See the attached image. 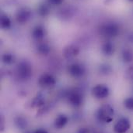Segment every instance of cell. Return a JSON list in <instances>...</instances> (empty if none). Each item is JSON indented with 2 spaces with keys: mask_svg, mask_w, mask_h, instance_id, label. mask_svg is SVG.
I'll use <instances>...</instances> for the list:
<instances>
[{
  "mask_svg": "<svg viewBox=\"0 0 133 133\" xmlns=\"http://www.w3.org/2000/svg\"><path fill=\"white\" fill-rule=\"evenodd\" d=\"M33 74V69L31 64L27 61H20L16 68V76L20 81H27Z\"/></svg>",
  "mask_w": 133,
  "mask_h": 133,
  "instance_id": "1",
  "label": "cell"
},
{
  "mask_svg": "<svg viewBox=\"0 0 133 133\" xmlns=\"http://www.w3.org/2000/svg\"><path fill=\"white\" fill-rule=\"evenodd\" d=\"M114 115V108L110 104H103L100 106L97 110V118L99 121L103 122V123H110L113 121Z\"/></svg>",
  "mask_w": 133,
  "mask_h": 133,
  "instance_id": "2",
  "label": "cell"
},
{
  "mask_svg": "<svg viewBox=\"0 0 133 133\" xmlns=\"http://www.w3.org/2000/svg\"><path fill=\"white\" fill-rule=\"evenodd\" d=\"M119 27L117 24L113 23H107L103 24L99 28V33L106 38H112L118 35Z\"/></svg>",
  "mask_w": 133,
  "mask_h": 133,
  "instance_id": "3",
  "label": "cell"
},
{
  "mask_svg": "<svg viewBox=\"0 0 133 133\" xmlns=\"http://www.w3.org/2000/svg\"><path fill=\"white\" fill-rule=\"evenodd\" d=\"M68 102L73 107H79L83 102V96L82 93L77 90H72L68 92L66 95Z\"/></svg>",
  "mask_w": 133,
  "mask_h": 133,
  "instance_id": "4",
  "label": "cell"
},
{
  "mask_svg": "<svg viewBox=\"0 0 133 133\" xmlns=\"http://www.w3.org/2000/svg\"><path fill=\"white\" fill-rule=\"evenodd\" d=\"M55 84H56L55 77L49 73H44L38 78V84L40 87L43 88H52L55 85Z\"/></svg>",
  "mask_w": 133,
  "mask_h": 133,
  "instance_id": "5",
  "label": "cell"
},
{
  "mask_svg": "<svg viewBox=\"0 0 133 133\" xmlns=\"http://www.w3.org/2000/svg\"><path fill=\"white\" fill-rule=\"evenodd\" d=\"M110 90L104 84H97L92 89V95L97 99H104L108 97Z\"/></svg>",
  "mask_w": 133,
  "mask_h": 133,
  "instance_id": "6",
  "label": "cell"
},
{
  "mask_svg": "<svg viewBox=\"0 0 133 133\" xmlns=\"http://www.w3.org/2000/svg\"><path fill=\"white\" fill-rule=\"evenodd\" d=\"M68 72L72 77L80 78L84 75L86 70L83 64L79 63H73L68 66Z\"/></svg>",
  "mask_w": 133,
  "mask_h": 133,
  "instance_id": "7",
  "label": "cell"
},
{
  "mask_svg": "<svg viewBox=\"0 0 133 133\" xmlns=\"http://www.w3.org/2000/svg\"><path fill=\"white\" fill-rule=\"evenodd\" d=\"M131 124L128 118H122L117 121L114 125V133H127L130 129Z\"/></svg>",
  "mask_w": 133,
  "mask_h": 133,
  "instance_id": "8",
  "label": "cell"
},
{
  "mask_svg": "<svg viewBox=\"0 0 133 133\" xmlns=\"http://www.w3.org/2000/svg\"><path fill=\"white\" fill-rule=\"evenodd\" d=\"M79 54V48L73 44H70L65 46L62 51V55L64 58L66 60H72L75 58L76 57L78 56Z\"/></svg>",
  "mask_w": 133,
  "mask_h": 133,
  "instance_id": "9",
  "label": "cell"
},
{
  "mask_svg": "<svg viewBox=\"0 0 133 133\" xmlns=\"http://www.w3.org/2000/svg\"><path fill=\"white\" fill-rule=\"evenodd\" d=\"M31 11L28 7H23L20 9L16 15V18L18 23H25L28 21L31 18Z\"/></svg>",
  "mask_w": 133,
  "mask_h": 133,
  "instance_id": "10",
  "label": "cell"
},
{
  "mask_svg": "<svg viewBox=\"0 0 133 133\" xmlns=\"http://www.w3.org/2000/svg\"><path fill=\"white\" fill-rule=\"evenodd\" d=\"M30 108H41V107L44 106L45 99L44 95L41 93L37 94V95L33 98V99L31 100L30 101Z\"/></svg>",
  "mask_w": 133,
  "mask_h": 133,
  "instance_id": "11",
  "label": "cell"
},
{
  "mask_svg": "<svg viewBox=\"0 0 133 133\" xmlns=\"http://www.w3.org/2000/svg\"><path fill=\"white\" fill-rule=\"evenodd\" d=\"M68 122V118L66 115L60 114L59 115L54 121V126L57 129H63Z\"/></svg>",
  "mask_w": 133,
  "mask_h": 133,
  "instance_id": "12",
  "label": "cell"
},
{
  "mask_svg": "<svg viewBox=\"0 0 133 133\" xmlns=\"http://www.w3.org/2000/svg\"><path fill=\"white\" fill-rule=\"evenodd\" d=\"M102 53L106 56H111L114 53V46L110 41L104 42L101 46Z\"/></svg>",
  "mask_w": 133,
  "mask_h": 133,
  "instance_id": "13",
  "label": "cell"
},
{
  "mask_svg": "<svg viewBox=\"0 0 133 133\" xmlns=\"http://www.w3.org/2000/svg\"><path fill=\"white\" fill-rule=\"evenodd\" d=\"M37 51L40 55H48L51 51V46L47 43H40L37 46Z\"/></svg>",
  "mask_w": 133,
  "mask_h": 133,
  "instance_id": "14",
  "label": "cell"
},
{
  "mask_svg": "<svg viewBox=\"0 0 133 133\" xmlns=\"http://www.w3.org/2000/svg\"><path fill=\"white\" fill-rule=\"evenodd\" d=\"M45 34H46L45 30L41 26L35 27L33 29V33H32L33 37L37 40H41L45 36Z\"/></svg>",
  "mask_w": 133,
  "mask_h": 133,
  "instance_id": "15",
  "label": "cell"
},
{
  "mask_svg": "<svg viewBox=\"0 0 133 133\" xmlns=\"http://www.w3.org/2000/svg\"><path fill=\"white\" fill-rule=\"evenodd\" d=\"M122 59L125 63H131L133 61V51L130 49H124L122 52Z\"/></svg>",
  "mask_w": 133,
  "mask_h": 133,
  "instance_id": "16",
  "label": "cell"
},
{
  "mask_svg": "<svg viewBox=\"0 0 133 133\" xmlns=\"http://www.w3.org/2000/svg\"><path fill=\"white\" fill-rule=\"evenodd\" d=\"M14 123L16 126L20 129H24L27 126V120L23 116H16L14 118Z\"/></svg>",
  "mask_w": 133,
  "mask_h": 133,
  "instance_id": "17",
  "label": "cell"
},
{
  "mask_svg": "<svg viewBox=\"0 0 133 133\" xmlns=\"http://www.w3.org/2000/svg\"><path fill=\"white\" fill-rule=\"evenodd\" d=\"M2 61L5 64H12L15 61V56L9 53H5L2 56Z\"/></svg>",
  "mask_w": 133,
  "mask_h": 133,
  "instance_id": "18",
  "label": "cell"
},
{
  "mask_svg": "<svg viewBox=\"0 0 133 133\" xmlns=\"http://www.w3.org/2000/svg\"><path fill=\"white\" fill-rule=\"evenodd\" d=\"M11 26V21L9 19V18L5 15V14H2L1 16V26L3 29H8Z\"/></svg>",
  "mask_w": 133,
  "mask_h": 133,
  "instance_id": "19",
  "label": "cell"
},
{
  "mask_svg": "<svg viewBox=\"0 0 133 133\" xmlns=\"http://www.w3.org/2000/svg\"><path fill=\"white\" fill-rule=\"evenodd\" d=\"M99 69H100V74H103V75H107V74H111V71H112L111 66H110V65H108V64H101L100 67H99Z\"/></svg>",
  "mask_w": 133,
  "mask_h": 133,
  "instance_id": "20",
  "label": "cell"
},
{
  "mask_svg": "<svg viewBox=\"0 0 133 133\" xmlns=\"http://www.w3.org/2000/svg\"><path fill=\"white\" fill-rule=\"evenodd\" d=\"M125 77L127 80L133 81V64L129 66L125 70Z\"/></svg>",
  "mask_w": 133,
  "mask_h": 133,
  "instance_id": "21",
  "label": "cell"
},
{
  "mask_svg": "<svg viewBox=\"0 0 133 133\" xmlns=\"http://www.w3.org/2000/svg\"><path fill=\"white\" fill-rule=\"evenodd\" d=\"M38 12L41 16H46L49 12V9L46 5H41L38 8Z\"/></svg>",
  "mask_w": 133,
  "mask_h": 133,
  "instance_id": "22",
  "label": "cell"
},
{
  "mask_svg": "<svg viewBox=\"0 0 133 133\" xmlns=\"http://www.w3.org/2000/svg\"><path fill=\"white\" fill-rule=\"evenodd\" d=\"M125 107L129 110H133V97L128 98L124 101Z\"/></svg>",
  "mask_w": 133,
  "mask_h": 133,
  "instance_id": "23",
  "label": "cell"
},
{
  "mask_svg": "<svg viewBox=\"0 0 133 133\" xmlns=\"http://www.w3.org/2000/svg\"><path fill=\"white\" fill-rule=\"evenodd\" d=\"M5 118L4 116L2 115L1 117H0V129H1V131H3L4 129H5Z\"/></svg>",
  "mask_w": 133,
  "mask_h": 133,
  "instance_id": "24",
  "label": "cell"
},
{
  "mask_svg": "<svg viewBox=\"0 0 133 133\" xmlns=\"http://www.w3.org/2000/svg\"><path fill=\"white\" fill-rule=\"evenodd\" d=\"M49 2L52 5H60L62 3L63 0H48Z\"/></svg>",
  "mask_w": 133,
  "mask_h": 133,
  "instance_id": "25",
  "label": "cell"
},
{
  "mask_svg": "<svg viewBox=\"0 0 133 133\" xmlns=\"http://www.w3.org/2000/svg\"><path fill=\"white\" fill-rule=\"evenodd\" d=\"M77 133H90V129L88 128H80L78 131H77Z\"/></svg>",
  "mask_w": 133,
  "mask_h": 133,
  "instance_id": "26",
  "label": "cell"
},
{
  "mask_svg": "<svg viewBox=\"0 0 133 133\" xmlns=\"http://www.w3.org/2000/svg\"><path fill=\"white\" fill-rule=\"evenodd\" d=\"M32 133H48V132L44 129H37L35 130L34 132Z\"/></svg>",
  "mask_w": 133,
  "mask_h": 133,
  "instance_id": "27",
  "label": "cell"
},
{
  "mask_svg": "<svg viewBox=\"0 0 133 133\" xmlns=\"http://www.w3.org/2000/svg\"><path fill=\"white\" fill-rule=\"evenodd\" d=\"M130 39H131V41H133V34L130 36Z\"/></svg>",
  "mask_w": 133,
  "mask_h": 133,
  "instance_id": "28",
  "label": "cell"
},
{
  "mask_svg": "<svg viewBox=\"0 0 133 133\" xmlns=\"http://www.w3.org/2000/svg\"><path fill=\"white\" fill-rule=\"evenodd\" d=\"M130 1H133V0H130Z\"/></svg>",
  "mask_w": 133,
  "mask_h": 133,
  "instance_id": "29",
  "label": "cell"
},
{
  "mask_svg": "<svg viewBox=\"0 0 133 133\" xmlns=\"http://www.w3.org/2000/svg\"><path fill=\"white\" fill-rule=\"evenodd\" d=\"M132 133H133V132H132Z\"/></svg>",
  "mask_w": 133,
  "mask_h": 133,
  "instance_id": "30",
  "label": "cell"
}]
</instances>
